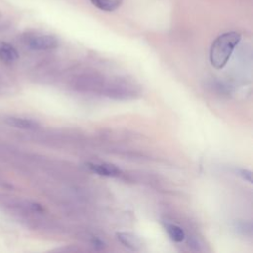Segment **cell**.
<instances>
[{"label":"cell","mask_w":253,"mask_h":253,"mask_svg":"<svg viewBox=\"0 0 253 253\" xmlns=\"http://www.w3.org/2000/svg\"><path fill=\"white\" fill-rule=\"evenodd\" d=\"M240 40L241 35L235 31L226 32L219 35L212 42L210 49L211 64L215 69L223 68Z\"/></svg>","instance_id":"cell-1"},{"label":"cell","mask_w":253,"mask_h":253,"mask_svg":"<svg viewBox=\"0 0 253 253\" xmlns=\"http://www.w3.org/2000/svg\"><path fill=\"white\" fill-rule=\"evenodd\" d=\"M26 43L35 50H49L57 47L58 40L52 35L31 34L26 37Z\"/></svg>","instance_id":"cell-2"},{"label":"cell","mask_w":253,"mask_h":253,"mask_svg":"<svg viewBox=\"0 0 253 253\" xmlns=\"http://www.w3.org/2000/svg\"><path fill=\"white\" fill-rule=\"evenodd\" d=\"M116 236L124 246L132 251H138L143 247L142 239L135 233L129 231H121L117 232Z\"/></svg>","instance_id":"cell-3"},{"label":"cell","mask_w":253,"mask_h":253,"mask_svg":"<svg viewBox=\"0 0 253 253\" xmlns=\"http://www.w3.org/2000/svg\"><path fill=\"white\" fill-rule=\"evenodd\" d=\"M88 167L94 173L105 177H118L121 175V169L112 163H89Z\"/></svg>","instance_id":"cell-4"},{"label":"cell","mask_w":253,"mask_h":253,"mask_svg":"<svg viewBox=\"0 0 253 253\" xmlns=\"http://www.w3.org/2000/svg\"><path fill=\"white\" fill-rule=\"evenodd\" d=\"M6 123L14 127L22 129H34L39 126V124L31 119L21 117H10L6 119Z\"/></svg>","instance_id":"cell-5"},{"label":"cell","mask_w":253,"mask_h":253,"mask_svg":"<svg viewBox=\"0 0 253 253\" xmlns=\"http://www.w3.org/2000/svg\"><path fill=\"white\" fill-rule=\"evenodd\" d=\"M19 53L17 49L6 42H0V59L4 62L11 63L17 60Z\"/></svg>","instance_id":"cell-6"},{"label":"cell","mask_w":253,"mask_h":253,"mask_svg":"<svg viewBox=\"0 0 253 253\" xmlns=\"http://www.w3.org/2000/svg\"><path fill=\"white\" fill-rule=\"evenodd\" d=\"M92 5L104 12H113L123 3V0H90Z\"/></svg>","instance_id":"cell-7"},{"label":"cell","mask_w":253,"mask_h":253,"mask_svg":"<svg viewBox=\"0 0 253 253\" xmlns=\"http://www.w3.org/2000/svg\"><path fill=\"white\" fill-rule=\"evenodd\" d=\"M165 230L167 231L169 237L175 241V242H182L185 237V231L182 229V227H180L177 224L174 223H165Z\"/></svg>","instance_id":"cell-8"},{"label":"cell","mask_w":253,"mask_h":253,"mask_svg":"<svg viewBox=\"0 0 253 253\" xmlns=\"http://www.w3.org/2000/svg\"><path fill=\"white\" fill-rule=\"evenodd\" d=\"M237 174L245 181H247L248 183H252V174L249 170L247 169H237Z\"/></svg>","instance_id":"cell-9"},{"label":"cell","mask_w":253,"mask_h":253,"mask_svg":"<svg viewBox=\"0 0 253 253\" xmlns=\"http://www.w3.org/2000/svg\"><path fill=\"white\" fill-rule=\"evenodd\" d=\"M92 245L94 246V248H96L98 250L99 249H103L106 246L105 242L103 240H101L100 238H98V237H93L92 238Z\"/></svg>","instance_id":"cell-10"}]
</instances>
